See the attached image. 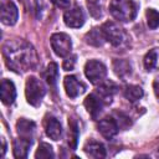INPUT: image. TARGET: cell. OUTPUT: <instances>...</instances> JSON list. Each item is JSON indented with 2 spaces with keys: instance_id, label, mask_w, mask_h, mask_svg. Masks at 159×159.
Returning <instances> with one entry per match:
<instances>
[{
  "instance_id": "1",
  "label": "cell",
  "mask_w": 159,
  "mask_h": 159,
  "mask_svg": "<svg viewBox=\"0 0 159 159\" xmlns=\"http://www.w3.org/2000/svg\"><path fill=\"white\" fill-rule=\"evenodd\" d=\"M6 66L15 72H26L37 65V53L31 43L24 40H11L2 45Z\"/></svg>"
},
{
  "instance_id": "2",
  "label": "cell",
  "mask_w": 159,
  "mask_h": 159,
  "mask_svg": "<svg viewBox=\"0 0 159 159\" xmlns=\"http://www.w3.org/2000/svg\"><path fill=\"white\" fill-rule=\"evenodd\" d=\"M137 4L133 0H112L109 4L111 15L122 22L134 20L137 16Z\"/></svg>"
},
{
  "instance_id": "3",
  "label": "cell",
  "mask_w": 159,
  "mask_h": 159,
  "mask_svg": "<svg viewBox=\"0 0 159 159\" xmlns=\"http://www.w3.org/2000/svg\"><path fill=\"white\" fill-rule=\"evenodd\" d=\"M45 94H46V89L43 83L34 76L29 77L25 86V96H26L27 103L34 107H37L41 103Z\"/></svg>"
},
{
  "instance_id": "4",
  "label": "cell",
  "mask_w": 159,
  "mask_h": 159,
  "mask_svg": "<svg viewBox=\"0 0 159 159\" xmlns=\"http://www.w3.org/2000/svg\"><path fill=\"white\" fill-rule=\"evenodd\" d=\"M103 34H104V37H106V41H108L112 46L114 47H118L120 46L124 40H125V34L123 31V29L114 21H107L104 22L102 26H101Z\"/></svg>"
},
{
  "instance_id": "5",
  "label": "cell",
  "mask_w": 159,
  "mask_h": 159,
  "mask_svg": "<svg viewBox=\"0 0 159 159\" xmlns=\"http://www.w3.org/2000/svg\"><path fill=\"white\" fill-rule=\"evenodd\" d=\"M84 75L93 84H98L104 81L107 76V68L101 61L89 60L84 65Z\"/></svg>"
},
{
  "instance_id": "6",
  "label": "cell",
  "mask_w": 159,
  "mask_h": 159,
  "mask_svg": "<svg viewBox=\"0 0 159 159\" xmlns=\"http://www.w3.org/2000/svg\"><path fill=\"white\" fill-rule=\"evenodd\" d=\"M51 47L58 57H66L72 48L71 37L63 32L53 34L51 36Z\"/></svg>"
},
{
  "instance_id": "7",
  "label": "cell",
  "mask_w": 159,
  "mask_h": 159,
  "mask_svg": "<svg viewBox=\"0 0 159 159\" xmlns=\"http://www.w3.org/2000/svg\"><path fill=\"white\" fill-rule=\"evenodd\" d=\"M0 16L5 25H14L17 21L19 11L12 0H0Z\"/></svg>"
},
{
  "instance_id": "8",
  "label": "cell",
  "mask_w": 159,
  "mask_h": 159,
  "mask_svg": "<svg viewBox=\"0 0 159 159\" xmlns=\"http://www.w3.org/2000/svg\"><path fill=\"white\" fill-rule=\"evenodd\" d=\"M97 127H98L99 133L107 139L113 138L119 130V125H118L117 120L114 119V117H104V118H102L98 122Z\"/></svg>"
},
{
  "instance_id": "9",
  "label": "cell",
  "mask_w": 159,
  "mask_h": 159,
  "mask_svg": "<svg viewBox=\"0 0 159 159\" xmlns=\"http://www.w3.org/2000/svg\"><path fill=\"white\" fill-rule=\"evenodd\" d=\"M63 86L70 98H76L86 91V86L82 82H80L75 76H66L63 80Z\"/></svg>"
},
{
  "instance_id": "10",
  "label": "cell",
  "mask_w": 159,
  "mask_h": 159,
  "mask_svg": "<svg viewBox=\"0 0 159 159\" xmlns=\"http://www.w3.org/2000/svg\"><path fill=\"white\" fill-rule=\"evenodd\" d=\"M63 20L68 27L78 29L84 24V14L81 7H73L65 12Z\"/></svg>"
},
{
  "instance_id": "11",
  "label": "cell",
  "mask_w": 159,
  "mask_h": 159,
  "mask_svg": "<svg viewBox=\"0 0 159 159\" xmlns=\"http://www.w3.org/2000/svg\"><path fill=\"white\" fill-rule=\"evenodd\" d=\"M32 144V139L31 138H27V137H21L15 139L14 143H12V152H14V157L15 158H19V159H22V158H26L27 154H29V149Z\"/></svg>"
},
{
  "instance_id": "12",
  "label": "cell",
  "mask_w": 159,
  "mask_h": 159,
  "mask_svg": "<svg viewBox=\"0 0 159 159\" xmlns=\"http://www.w3.org/2000/svg\"><path fill=\"white\" fill-rule=\"evenodd\" d=\"M103 101L96 94V93H91L86 97L84 99V107L87 109V112L91 114L92 118H97L98 114L101 113L102 111V107H103Z\"/></svg>"
},
{
  "instance_id": "13",
  "label": "cell",
  "mask_w": 159,
  "mask_h": 159,
  "mask_svg": "<svg viewBox=\"0 0 159 159\" xmlns=\"http://www.w3.org/2000/svg\"><path fill=\"white\" fill-rule=\"evenodd\" d=\"M0 93H1V101L4 104L9 106V104H12L15 98H16V89H15V86L14 83L10 81V80H2L1 81V89H0Z\"/></svg>"
},
{
  "instance_id": "14",
  "label": "cell",
  "mask_w": 159,
  "mask_h": 159,
  "mask_svg": "<svg viewBox=\"0 0 159 159\" xmlns=\"http://www.w3.org/2000/svg\"><path fill=\"white\" fill-rule=\"evenodd\" d=\"M116 91H117V87L113 82H101L96 94L103 101L104 104H108L112 102V97L116 93Z\"/></svg>"
},
{
  "instance_id": "15",
  "label": "cell",
  "mask_w": 159,
  "mask_h": 159,
  "mask_svg": "<svg viewBox=\"0 0 159 159\" xmlns=\"http://www.w3.org/2000/svg\"><path fill=\"white\" fill-rule=\"evenodd\" d=\"M45 132H46V135L48 138H51L52 140H58L62 134L61 123L56 118L48 117L45 122Z\"/></svg>"
},
{
  "instance_id": "16",
  "label": "cell",
  "mask_w": 159,
  "mask_h": 159,
  "mask_svg": "<svg viewBox=\"0 0 159 159\" xmlns=\"http://www.w3.org/2000/svg\"><path fill=\"white\" fill-rule=\"evenodd\" d=\"M83 150L86 152V154L91 158H96V159H101L104 158L107 155L106 148L103 144L94 142V140H89L86 143V145L83 147Z\"/></svg>"
},
{
  "instance_id": "17",
  "label": "cell",
  "mask_w": 159,
  "mask_h": 159,
  "mask_svg": "<svg viewBox=\"0 0 159 159\" xmlns=\"http://www.w3.org/2000/svg\"><path fill=\"white\" fill-rule=\"evenodd\" d=\"M84 40L88 45H92V46H96V47H99L104 43L106 41V37H104V34L102 31V29L99 27H94L92 30H89L86 35H84Z\"/></svg>"
},
{
  "instance_id": "18",
  "label": "cell",
  "mask_w": 159,
  "mask_h": 159,
  "mask_svg": "<svg viewBox=\"0 0 159 159\" xmlns=\"http://www.w3.org/2000/svg\"><path fill=\"white\" fill-rule=\"evenodd\" d=\"M143 62H144V67L147 71L159 70V47H155L148 51L147 55L144 56Z\"/></svg>"
},
{
  "instance_id": "19",
  "label": "cell",
  "mask_w": 159,
  "mask_h": 159,
  "mask_svg": "<svg viewBox=\"0 0 159 159\" xmlns=\"http://www.w3.org/2000/svg\"><path fill=\"white\" fill-rule=\"evenodd\" d=\"M42 77L50 87H55L58 80V66L55 62H50L45 71L42 72Z\"/></svg>"
},
{
  "instance_id": "20",
  "label": "cell",
  "mask_w": 159,
  "mask_h": 159,
  "mask_svg": "<svg viewBox=\"0 0 159 159\" xmlns=\"http://www.w3.org/2000/svg\"><path fill=\"white\" fill-rule=\"evenodd\" d=\"M78 137H80L78 124H77V122H76L73 118H71V119L68 120V135H67V142H68L70 149L75 150V149L77 148Z\"/></svg>"
},
{
  "instance_id": "21",
  "label": "cell",
  "mask_w": 159,
  "mask_h": 159,
  "mask_svg": "<svg viewBox=\"0 0 159 159\" xmlns=\"http://www.w3.org/2000/svg\"><path fill=\"white\" fill-rule=\"evenodd\" d=\"M35 128H36V124H35L32 120H29V119H25V118L19 119L17 123H16L17 133H19V135H21V137L31 138V135H32Z\"/></svg>"
},
{
  "instance_id": "22",
  "label": "cell",
  "mask_w": 159,
  "mask_h": 159,
  "mask_svg": "<svg viewBox=\"0 0 159 159\" xmlns=\"http://www.w3.org/2000/svg\"><path fill=\"white\" fill-rule=\"evenodd\" d=\"M123 94H124V97H125L129 102H137L138 99H140V98L143 97V89H142V87H139V86L129 84V86H125V87H124Z\"/></svg>"
},
{
  "instance_id": "23",
  "label": "cell",
  "mask_w": 159,
  "mask_h": 159,
  "mask_svg": "<svg viewBox=\"0 0 159 159\" xmlns=\"http://www.w3.org/2000/svg\"><path fill=\"white\" fill-rule=\"evenodd\" d=\"M113 71L118 77H125L130 73V63L127 60H118L113 61Z\"/></svg>"
},
{
  "instance_id": "24",
  "label": "cell",
  "mask_w": 159,
  "mask_h": 159,
  "mask_svg": "<svg viewBox=\"0 0 159 159\" xmlns=\"http://www.w3.org/2000/svg\"><path fill=\"white\" fill-rule=\"evenodd\" d=\"M53 150L52 147L47 143H41L35 153V158L36 159H48V158H53Z\"/></svg>"
},
{
  "instance_id": "25",
  "label": "cell",
  "mask_w": 159,
  "mask_h": 159,
  "mask_svg": "<svg viewBox=\"0 0 159 159\" xmlns=\"http://www.w3.org/2000/svg\"><path fill=\"white\" fill-rule=\"evenodd\" d=\"M145 16H147V24L150 29H157L159 27V12L154 9H147L145 11Z\"/></svg>"
},
{
  "instance_id": "26",
  "label": "cell",
  "mask_w": 159,
  "mask_h": 159,
  "mask_svg": "<svg viewBox=\"0 0 159 159\" xmlns=\"http://www.w3.org/2000/svg\"><path fill=\"white\" fill-rule=\"evenodd\" d=\"M75 63H76V56L67 57V58L63 61V63H62V68H63L65 71H71V70H73Z\"/></svg>"
},
{
  "instance_id": "27",
  "label": "cell",
  "mask_w": 159,
  "mask_h": 159,
  "mask_svg": "<svg viewBox=\"0 0 159 159\" xmlns=\"http://www.w3.org/2000/svg\"><path fill=\"white\" fill-rule=\"evenodd\" d=\"M52 2L60 9H68L71 0H52Z\"/></svg>"
},
{
  "instance_id": "28",
  "label": "cell",
  "mask_w": 159,
  "mask_h": 159,
  "mask_svg": "<svg viewBox=\"0 0 159 159\" xmlns=\"http://www.w3.org/2000/svg\"><path fill=\"white\" fill-rule=\"evenodd\" d=\"M153 88H154V92H155L157 97H159V77L155 78V81L153 82Z\"/></svg>"
},
{
  "instance_id": "29",
  "label": "cell",
  "mask_w": 159,
  "mask_h": 159,
  "mask_svg": "<svg viewBox=\"0 0 159 159\" xmlns=\"http://www.w3.org/2000/svg\"><path fill=\"white\" fill-rule=\"evenodd\" d=\"M5 150H6V144H5V140L2 139V150H1V157H4Z\"/></svg>"
},
{
  "instance_id": "30",
  "label": "cell",
  "mask_w": 159,
  "mask_h": 159,
  "mask_svg": "<svg viewBox=\"0 0 159 159\" xmlns=\"http://www.w3.org/2000/svg\"><path fill=\"white\" fill-rule=\"evenodd\" d=\"M88 1H89V2H96L97 0H88Z\"/></svg>"
},
{
  "instance_id": "31",
  "label": "cell",
  "mask_w": 159,
  "mask_h": 159,
  "mask_svg": "<svg viewBox=\"0 0 159 159\" xmlns=\"http://www.w3.org/2000/svg\"><path fill=\"white\" fill-rule=\"evenodd\" d=\"M158 155H159V149H158Z\"/></svg>"
}]
</instances>
